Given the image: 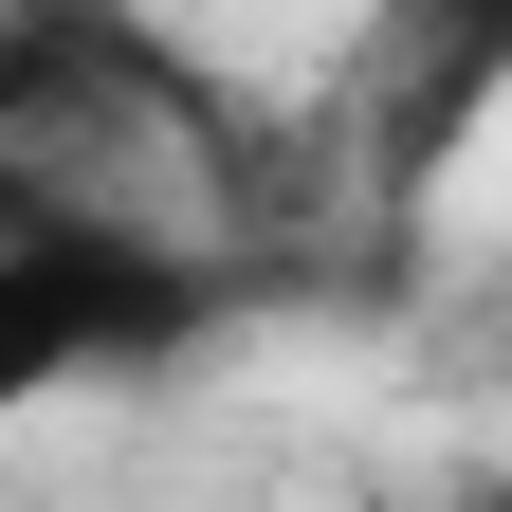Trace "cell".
I'll use <instances>...</instances> for the list:
<instances>
[{
	"label": "cell",
	"instance_id": "cell-1",
	"mask_svg": "<svg viewBox=\"0 0 512 512\" xmlns=\"http://www.w3.org/2000/svg\"><path fill=\"white\" fill-rule=\"evenodd\" d=\"M183 330V275L147 238H110V220H19L0 238V421L37 403V384H74V366H110V348H165Z\"/></svg>",
	"mask_w": 512,
	"mask_h": 512
},
{
	"label": "cell",
	"instance_id": "cell-2",
	"mask_svg": "<svg viewBox=\"0 0 512 512\" xmlns=\"http://www.w3.org/2000/svg\"><path fill=\"white\" fill-rule=\"evenodd\" d=\"M494 74H512V0H384V128L403 147H439Z\"/></svg>",
	"mask_w": 512,
	"mask_h": 512
},
{
	"label": "cell",
	"instance_id": "cell-3",
	"mask_svg": "<svg viewBox=\"0 0 512 512\" xmlns=\"http://www.w3.org/2000/svg\"><path fill=\"white\" fill-rule=\"evenodd\" d=\"M19 220H55V202H37V165H19V147H0V238H19Z\"/></svg>",
	"mask_w": 512,
	"mask_h": 512
}]
</instances>
